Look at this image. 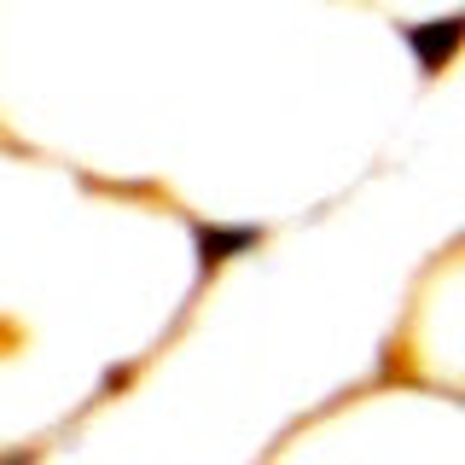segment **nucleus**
I'll return each mask as SVG.
<instances>
[{"label":"nucleus","instance_id":"obj_1","mask_svg":"<svg viewBox=\"0 0 465 465\" xmlns=\"http://www.w3.org/2000/svg\"><path fill=\"white\" fill-rule=\"evenodd\" d=\"M262 239V227H210V222H193V244H198V273H215L222 262L244 256L251 244Z\"/></svg>","mask_w":465,"mask_h":465},{"label":"nucleus","instance_id":"obj_2","mask_svg":"<svg viewBox=\"0 0 465 465\" xmlns=\"http://www.w3.org/2000/svg\"><path fill=\"white\" fill-rule=\"evenodd\" d=\"M407 41H413V53H425V64H448L460 47V18H442V24H430V29H407Z\"/></svg>","mask_w":465,"mask_h":465}]
</instances>
